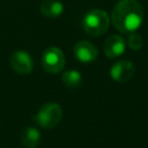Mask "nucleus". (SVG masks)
Returning a JSON list of instances; mask_svg holds the SVG:
<instances>
[{
  "mask_svg": "<svg viewBox=\"0 0 148 148\" xmlns=\"http://www.w3.org/2000/svg\"><path fill=\"white\" fill-rule=\"evenodd\" d=\"M74 54L77 60L84 64H89L96 60L98 57L97 47L88 40H80L74 45Z\"/></svg>",
  "mask_w": 148,
  "mask_h": 148,
  "instance_id": "obj_7",
  "label": "nucleus"
},
{
  "mask_svg": "<svg viewBox=\"0 0 148 148\" xmlns=\"http://www.w3.org/2000/svg\"><path fill=\"white\" fill-rule=\"evenodd\" d=\"M62 118V109L59 104L50 102L44 104L35 116V121L43 128L50 130L56 127Z\"/></svg>",
  "mask_w": 148,
  "mask_h": 148,
  "instance_id": "obj_3",
  "label": "nucleus"
},
{
  "mask_svg": "<svg viewBox=\"0 0 148 148\" xmlns=\"http://www.w3.org/2000/svg\"><path fill=\"white\" fill-rule=\"evenodd\" d=\"M40 142V133L35 127H25L21 135V143L24 148H36Z\"/></svg>",
  "mask_w": 148,
  "mask_h": 148,
  "instance_id": "obj_10",
  "label": "nucleus"
},
{
  "mask_svg": "<svg viewBox=\"0 0 148 148\" xmlns=\"http://www.w3.org/2000/svg\"><path fill=\"white\" fill-rule=\"evenodd\" d=\"M142 42H143V40H142V37H141L139 34H136L135 31L130 32L128 38H127V44H128V46H130L132 50H134V51L140 50L141 46H142Z\"/></svg>",
  "mask_w": 148,
  "mask_h": 148,
  "instance_id": "obj_12",
  "label": "nucleus"
},
{
  "mask_svg": "<svg viewBox=\"0 0 148 148\" xmlns=\"http://www.w3.org/2000/svg\"><path fill=\"white\" fill-rule=\"evenodd\" d=\"M61 80H62V82L66 87L72 88V89L80 88L83 83V79H82L81 73L77 72V71H74V69L65 72L61 76Z\"/></svg>",
  "mask_w": 148,
  "mask_h": 148,
  "instance_id": "obj_11",
  "label": "nucleus"
},
{
  "mask_svg": "<svg viewBox=\"0 0 148 148\" xmlns=\"http://www.w3.org/2000/svg\"><path fill=\"white\" fill-rule=\"evenodd\" d=\"M109 24V15L103 9H91L84 15L82 20L83 30L91 37L102 36L108 30Z\"/></svg>",
  "mask_w": 148,
  "mask_h": 148,
  "instance_id": "obj_2",
  "label": "nucleus"
},
{
  "mask_svg": "<svg viewBox=\"0 0 148 148\" xmlns=\"http://www.w3.org/2000/svg\"><path fill=\"white\" fill-rule=\"evenodd\" d=\"M40 13L46 17H58L64 12V5L59 0H43L39 7Z\"/></svg>",
  "mask_w": 148,
  "mask_h": 148,
  "instance_id": "obj_9",
  "label": "nucleus"
},
{
  "mask_svg": "<svg viewBox=\"0 0 148 148\" xmlns=\"http://www.w3.org/2000/svg\"><path fill=\"white\" fill-rule=\"evenodd\" d=\"M10 66L18 74H29L34 68L31 56L24 50H16L10 54Z\"/></svg>",
  "mask_w": 148,
  "mask_h": 148,
  "instance_id": "obj_5",
  "label": "nucleus"
},
{
  "mask_svg": "<svg viewBox=\"0 0 148 148\" xmlns=\"http://www.w3.org/2000/svg\"><path fill=\"white\" fill-rule=\"evenodd\" d=\"M135 73V67L130 60H118L116 61L111 69L110 75L117 82H127L130 81Z\"/></svg>",
  "mask_w": 148,
  "mask_h": 148,
  "instance_id": "obj_6",
  "label": "nucleus"
},
{
  "mask_svg": "<svg viewBox=\"0 0 148 148\" xmlns=\"http://www.w3.org/2000/svg\"><path fill=\"white\" fill-rule=\"evenodd\" d=\"M125 49H126V43L124 38L118 35L110 36L103 44L104 54L110 59L120 57L125 52Z\"/></svg>",
  "mask_w": 148,
  "mask_h": 148,
  "instance_id": "obj_8",
  "label": "nucleus"
},
{
  "mask_svg": "<svg viewBox=\"0 0 148 148\" xmlns=\"http://www.w3.org/2000/svg\"><path fill=\"white\" fill-rule=\"evenodd\" d=\"M143 14V8L138 0H120L112 9L111 22L118 31L130 34L141 25Z\"/></svg>",
  "mask_w": 148,
  "mask_h": 148,
  "instance_id": "obj_1",
  "label": "nucleus"
},
{
  "mask_svg": "<svg viewBox=\"0 0 148 148\" xmlns=\"http://www.w3.org/2000/svg\"><path fill=\"white\" fill-rule=\"evenodd\" d=\"M40 62L44 71L51 74H57L61 72L65 66V56L60 49L52 46L43 52Z\"/></svg>",
  "mask_w": 148,
  "mask_h": 148,
  "instance_id": "obj_4",
  "label": "nucleus"
}]
</instances>
